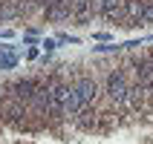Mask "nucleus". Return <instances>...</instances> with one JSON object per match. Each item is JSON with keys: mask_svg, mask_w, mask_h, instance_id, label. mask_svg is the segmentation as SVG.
<instances>
[{"mask_svg": "<svg viewBox=\"0 0 153 144\" xmlns=\"http://www.w3.org/2000/svg\"><path fill=\"white\" fill-rule=\"evenodd\" d=\"M107 95H110L116 104L127 101L130 86H127V81H124V72H110V78H107Z\"/></svg>", "mask_w": 153, "mask_h": 144, "instance_id": "f257e3e1", "label": "nucleus"}, {"mask_svg": "<svg viewBox=\"0 0 153 144\" xmlns=\"http://www.w3.org/2000/svg\"><path fill=\"white\" fill-rule=\"evenodd\" d=\"M67 92H69V86H64V84H49V104H46V112H64Z\"/></svg>", "mask_w": 153, "mask_h": 144, "instance_id": "f03ea898", "label": "nucleus"}, {"mask_svg": "<svg viewBox=\"0 0 153 144\" xmlns=\"http://www.w3.org/2000/svg\"><path fill=\"white\" fill-rule=\"evenodd\" d=\"M75 92H78V98H81V104L90 107V104L98 98V84H95L93 78H81V81L75 84Z\"/></svg>", "mask_w": 153, "mask_h": 144, "instance_id": "7ed1b4c3", "label": "nucleus"}, {"mask_svg": "<svg viewBox=\"0 0 153 144\" xmlns=\"http://www.w3.org/2000/svg\"><path fill=\"white\" fill-rule=\"evenodd\" d=\"M136 84L142 89H150L153 86V61H142L136 66Z\"/></svg>", "mask_w": 153, "mask_h": 144, "instance_id": "20e7f679", "label": "nucleus"}, {"mask_svg": "<svg viewBox=\"0 0 153 144\" xmlns=\"http://www.w3.org/2000/svg\"><path fill=\"white\" fill-rule=\"evenodd\" d=\"M9 89H12V95H15L17 101H23V104H29L32 95H35V84H32V81H15Z\"/></svg>", "mask_w": 153, "mask_h": 144, "instance_id": "39448f33", "label": "nucleus"}, {"mask_svg": "<svg viewBox=\"0 0 153 144\" xmlns=\"http://www.w3.org/2000/svg\"><path fill=\"white\" fill-rule=\"evenodd\" d=\"M81 110H84V104H81V98H78L75 86H69V92H67V101H64V115H78Z\"/></svg>", "mask_w": 153, "mask_h": 144, "instance_id": "423d86ee", "label": "nucleus"}, {"mask_svg": "<svg viewBox=\"0 0 153 144\" xmlns=\"http://www.w3.org/2000/svg\"><path fill=\"white\" fill-rule=\"evenodd\" d=\"M101 15L104 17H121L124 15V9H121V0H101Z\"/></svg>", "mask_w": 153, "mask_h": 144, "instance_id": "0eeeda50", "label": "nucleus"}, {"mask_svg": "<svg viewBox=\"0 0 153 144\" xmlns=\"http://www.w3.org/2000/svg\"><path fill=\"white\" fill-rule=\"evenodd\" d=\"M20 15V6L17 0H0V20H12V17Z\"/></svg>", "mask_w": 153, "mask_h": 144, "instance_id": "6e6552de", "label": "nucleus"}, {"mask_svg": "<svg viewBox=\"0 0 153 144\" xmlns=\"http://www.w3.org/2000/svg\"><path fill=\"white\" fill-rule=\"evenodd\" d=\"M69 12L75 17H81V20H87V15H90V0H69Z\"/></svg>", "mask_w": 153, "mask_h": 144, "instance_id": "1a4fd4ad", "label": "nucleus"}, {"mask_svg": "<svg viewBox=\"0 0 153 144\" xmlns=\"http://www.w3.org/2000/svg\"><path fill=\"white\" fill-rule=\"evenodd\" d=\"M17 64V58H15V52H9V55H3L0 58V69H12Z\"/></svg>", "mask_w": 153, "mask_h": 144, "instance_id": "9d476101", "label": "nucleus"}, {"mask_svg": "<svg viewBox=\"0 0 153 144\" xmlns=\"http://www.w3.org/2000/svg\"><path fill=\"white\" fill-rule=\"evenodd\" d=\"M142 9H145L142 3H127V12H130L133 17H136V20H142Z\"/></svg>", "mask_w": 153, "mask_h": 144, "instance_id": "9b49d317", "label": "nucleus"}, {"mask_svg": "<svg viewBox=\"0 0 153 144\" xmlns=\"http://www.w3.org/2000/svg\"><path fill=\"white\" fill-rule=\"evenodd\" d=\"M116 49H121V46H116V43H110V41H104L101 46H93V52H116Z\"/></svg>", "mask_w": 153, "mask_h": 144, "instance_id": "f8f14e48", "label": "nucleus"}, {"mask_svg": "<svg viewBox=\"0 0 153 144\" xmlns=\"http://www.w3.org/2000/svg\"><path fill=\"white\" fill-rule=\"evenodd\" d=\"M142 20H145V23H153V6H145V9H142Z\"/></svg>", "mask_w": 153, "mask_h": 144, "instance_id": "ddd939ff", "label": "nucleus"}, {"mask_svg": "<svg viewBox=\"0 0 153 144\" xmlns=\"http://www.w3.org/2000/svg\"><path fill=\"white\" fill-rule=\"evenodd\" d=\"M58 43H72V46H75L78 38H75V35H58Z\"/></svg>", "mask_w": 153, "mask_h": 144, "instance_id": "4468645a", "label": "nucleus"}, {"mask_svg": "<svg viewBox=\"0 0 153 144\" xmlns=\"http://www.w3.org/2000/svg\"><path fill=\"white\" fill-rule=\"evenodd\" d=\"M41 46H43V49H46V52H52V49H55V46H58V41H52V38H46V41H43Z\"/></svg>", "mask_w": 153, "mask_h": 144, "instance_id": "2eb2a0df", "label": "nucleus"}, {"mask_svg": "<svg viewBox=\"0 0 153 144\" xmlns=\"http://www.w3.org/2000/svg\"><path fill=\"white\" fill-rule=\"evenodd\" d=\"M93 38H95V41H101V43H104V41H110V35H107V32H95Z\"/></svg>", "mask_w": 153, "mask_h": 144, "instance_id": "dca6fc26", "label": "nucleus"}, {"mask_svg": "<svg viewBox=\"0 0 153 144\" xmlns=\"http://www.w3.org/2000/svg\"><path fill=\"white\" fill-rule=\"evenodd\" d=\"M12 35H15L12 29H3V32H0V38H12Z\"/></svg>", "mask_w": 153, "mask_h": 144, "instance_id": "f3484780", "label": "nucleus"}]
</instances>
